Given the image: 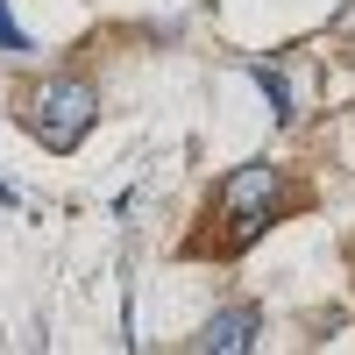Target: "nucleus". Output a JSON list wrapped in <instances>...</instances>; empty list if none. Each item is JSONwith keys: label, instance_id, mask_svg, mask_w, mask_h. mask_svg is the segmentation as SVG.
Here are the masks:
<instances>
[{"label": "nucleus", "instance_id": "nucleus-3", "mask_svg": "<svg viewBox=\"0 0 355 355\" xmlns=\"http://www.w3.org/2000/svg\"><path fill=\"white\" fill-rule=\"evenodd\" d=\"M256 327H263V313L242 299V306H220L185 348H192V355H242V348H256Z\"/></svg>", "mask_w": 355, "mask_h": 355}, {"label": "nucleus", "instance_id": "nucleus-4", "mask_svg": "<svg viewBox=\"0 0 355 355\" xmlns=\"http://www.w3.org/2000/svg\"><path fill=\"white\" fill-rule=\"evenodd\" d=\"M256 85H263V93H270V114H277V128H291V121H299V85H291L277 64H263V57H249V64H242Z\"/></svg>", "mask_w": 355, "mask_h": 355}, {"label": "nucleus", "instance_id": "nucleus-2", "mask_svg": "<svg viewBox=\"0 0 355 355\" xmlns=\"http://www.w3.org/2000/svg\"><path fill=\"white\" fill-rule=\"evenodd\" d=\"M284 206H291V185H284V171L277 164H242V171H234L227 178V185H220V249H249L256 242V234H270L277 220H284Z\"/></svg>", "mask_w": 355, "mask_h": 355}, {"label": "nucleus", "instance_id": "nucleus-5", "mask_svg": "<svg viewBox=\"0 0 355 355\" xmlns=\"http://www.w3.org/2000/svg\"><path fill=\"white\" fill-rule=\"evenodd\" d=\"M0 50H8V57H28V50H36V43L21 36V21L8 15V0H0Z\"/></svg>", "mask_w": 355, "mask_h": 355}, {"label": "nucleus", "instance_id": "nucleus-6", "mask_svg": "<svg viewBox=\"0 0 355 355\" xmlns=\"http://www.w3.org/2000/svg\"><path fill=\"white\" fill-rule=\"evenodd\" d=\"M0 206H8V214H15V206H21V192L8 185V178H0Z\"/></svg>", "mask_w": 355, "mask_h": 355}, {"label": "nucleus", "instance_id": "nucleus-1", "mask_svg": "<svg viewBox=\"0 0 355 355\" xmlns=\"http://www.w3.org/2000/svg\"><path fill=\"white\" fill-rule=\"evenodd\" d=\"M15 121L36 135L50 157H71L78 142L93 135V121H100V93H93V78H78V71H50V78H36L15 100Z\"/></svg>", "mask_w": 355, "mask_h": 355}]
</instances>
